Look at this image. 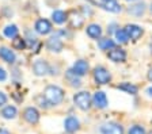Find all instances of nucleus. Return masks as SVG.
<instances>
[{
  "label": "nucleus",
  "instance_id": "1",
  "mask_svg": "<svg viewBox=\"0 0 152 134\" xmlns=\"http://www.w3.org/2000/svg\"><path fill=\"white\" fill-rule=\"evenodd\" d=\"M44 98L49 104L57 106L64 100V91L57 85H48L44 91Z\"/></svg>",
  "mask_w": 152,
  "mask_h": 134
},
{
  "label": "nucleus",
  "instance_id": "2",
  "mask_svg": "<svg viewBox=\"0 0 152 134\" xmlns=\"http://www.w3.org/2000/svg\"><path fill=\"white\" fill-rule=\"evenodd\" d=\"M73 102H75V104L77 106L80 110L86 111V110H88L90 106H91V96H90L88 92L82 91V92L76 93V95L73 96Z\"/></svg>",
  "mask_w": 152,
  "mask_h": 134
},
{
  "label": "nucleus",
  "instance_id": "3",
  "mask_svg": "<svg viewBox=\"0 0 152 134\" xmlns=\"http://www.w3.org/2000/svg\"><path fill=\"white\" fill-rule=\"evenodd\" d=\"M94 79L98 84H107L110 81L111 76L109 73V70L104 69L103 67H96L94 69Z\"/></svg>",
  "mask_w": 152,
  "mask_h": 134
},
{
  "label": "nucleus",
  "instance_id": "4",
  "mask_svg": "<svg viewBox=\"0 0 152 134\" xmlns=\"http://www.w3.org/2000/svg\"><path fill=\"white\" fill-rule=\"evenodd\" d=\"M101 133L102 134H124V129L121 125L109 122V123H104L101 127Z\"/></svg>",
  "mask_w": 152,
  "mask_h": 134
},
{
  "label": "nucleus",
  "instance_id": "5",
  "mask_svg": "<svg viewBox=\"0 0 152 134\" xmlns=\"http://www.w3.org/2000/svg\"><path fill=\"white\" fill-rule=\"evenodd\" d=\"M23 118H25L28 123L35 125L39 121V112H38L37 109H34V107H27V109L23 111Z\"/></svg>",
  "mask_w": 152,
  "mask_h": 134
},
{
  "label": "nucleus",
  "instance_id": "6",
  "mask_svg": "<svg viewBox=\"0 0 152 134\" xmlns=\"http://www.w3.org/2000/svg\"><path fill=\"white\" fill-rule=\"evenodd\" d=\"M35 31L41 35H46L52 31V25L48 19H38L35 22Z\"/></svg>",
  "mask_w": 152,
  "mask_h": 134
},
{
  "label": "nucleus",
  "instance_id": "7",
  "mask_svg": "<svg viewBox=\"0 0 152 134\" xmlns=\"http://www.w3.org/2000/svg\"><path fill=\"white\" fill-rule=\"evenodd\" d=\"M71 72H72L75 76H84V75L88 72V64H87L84 60L76 61L75 64H73Z\"/></svg>",
  "mask_w": 152,
  "mask_h": 134
},
{
  "label": "nucleus",
  "instance_id": "8",
  "mask_svg": "<svg viewBox=\"0 0 152 134\" xmlns=\"http://www.w3.org/2000/svg\"><path fill=\"white\" fill-rule=\"evenodd\" d=\"M33 70H34V73L37 76H45L49 72V65L44 60H37L33 65Z\"/></svg>",
  "mask_w": 152,
  "mask_h": 134
},
{
  "label": "nucleus",
  "instance_id": "9",
  "mask_svg": "<svg viewBox=\"0 0 152 134\" xmlns=\"http://www.w3.org/2000/svg\"><path fill=\"white\" fill-rule=\"evenodd\" d=\"M125 31H126L128 37H129L130 39H133V41H137L142 35V29L136 25H128L126 27H125Z\"/></svg>",
  "mask_w": 152,
  "mask_h": 134
},
{
  "label": "nucleus",
  "instance_id": "10",
  "mask_svg": "<svg viewBox=\"0 0 152 134\" xmlns=\"http://www.w3.org/2000/svg\"><path fill=\"white\" fill-rule=\"evenodd\" d=\"M46 46L50 51H56V53H58V51L63 50V41H61L57 35H53L52 38L48 39Z\"/></svg>",
  "mask_w": 152,
  "mask_h": 134
},
{
  "label": "nucleus",
  "instance_id": "11",
  "mask_svg": "<svg viewBox=\"0 0 152 134\" xmlns=\"http://www.w3.org/2000/svg\"><path fill=\"white\" fill-rule=\"evenodd\" d=\"M109 58H110L111 61H114V62H124L125 61V58H126V53H125V50H122V49H111L110 51H109Z\"/></svg>",
  "mask_w": 152,
  "mask_h": 134
},
{
  "label": "nucleus",
  "instance_id": "12",
  "mask_svg": "<svg viewBox=\"0 0 152 134\" xmlns=\"http://www.w3.org/2000/svg\"><path fill=\"white\" fill-rule=\"evenodd\" d=\"M92 102H94L95 107H98V109H104V107L107 106V98H106V93L102 92V91L95 92L94 98H92Z\"/></svg>",
  "mask_w": 152,
  "mask_h": 134
},
{
  "label": "nucleus",
  "instance_id": "13",
  "mask_svg": "<svg viewBox=\"0 0 152 134\" xmlns=\"http://www.w3.org/2000/svg\"><path fill=\"white\" fill-rule=\"evenodd\" d=\"M0 58H3V61H6L8 64H14L16 57H15V53L10 48L1 46V48H0Z\"/></svg>",
  "mask_w": 152,
  "mask_h": 134
},
{
  "label": "nucleus",
  "instance_id": "14",
  "mask_svg": "<svg viewBox=\"0 0 152 134\" xmlns=\"http://www.w3.org/2000/svg\"><path fill=\"white\" fill-rule=\"evenodd\" d=\"M102 6L104 10H107L109 12L117 14L121 11V6L117 3V0H102Z\"/></svg>",
  "mask_w": 152,
  "mask_h": 134
},
{
  "label": "nucleus",
  "instance_id": "15",
  "mask_svg": "<svg viewBox=\"0 0 152 134\" xmlns=\"http://www.w3.org/2000/svg\"><path fill=\"white\" fill-rule=\"evenodd\" d=\"M64 127H65V131L68 133H73L79 129V121L75 118V117H68L64 122Z\"/></svg>",
  "mask_w": 152,
  "mask_h": 134
},
{
  "label": "nucleus",
  "instance_id": "16",
  "mask_svg": "<svg viewBox=\"0 0 152 134\" xmlns=\"http://www.w3.org/2000/svg\"><path fill=\"white\" fill-rule=\"evenodd\" d=\"M87 35L92 39H98L102 35V29L99 25H90L87 27Z\"/></svg>",
  "mask_w": 152,
  "mask_h": 134
},
{
  "label": "nucleus",
  "instance_id": "17",
  "mask_svg": "<svg viewBox=\"0 0 152 134\" xmlns=\"http://www.w3.org/2000/svg\"><path fill=\"white\" fill-rule=\"evenodd\" d=\"M16 114H18V111H16L14 106H7L6 109L1 111V117L4 119H14L16 117Z\"/></svg>",
  "mask_w": 152,
  "mask_h": 134
},
{
  "label": "nucleus",
  "instance_id": "18",
  "mask_svg": "<svg viewBox=\"0 0 152 134\" xmlns=\"http://www.w3.org/2000/svg\"><path fill=\"white\" fill-rule=\"evenodd\" d=\"M3 33L7 38L14 39L15 37H18V27L15 25H8V26H6V29L3 30Z\"/></svg>",
  "mask_w": 152,
  "mask_h": 134
},
{
  "label": "nucleus",
  "instance_id": "19",
  "mask_svg": "<svg viewBox=\"0 0 152 134\" xmlns=\"http://www.w3.org/2000/svg\"><path fill=\"white\" fill-rule=\"evenodd\" d=\"M52 18H53V22L57 23V25H63L64 22L66 20V14L64 12V11H54L53 14H52Z\"/></svg>",
  "mask_w": 152,
  "mask_h": 134
},
{
  "label": "nucleus",
  "instance_id": "20",
  "mask_svg": "<svg viewBox=\"0 0 152 134\" xmlns=\"http://www.w3.org/2000/svg\"><path fill=\"white\" fill-rule=\"evenodd\" d=\"M118 88L125 91V92H128V93H130V95H136L137 93V87L130 84V83H122L118 85Z\"/></svg>",
  "mask_w": 152,
  "mask_h": 134
},
{
  "label": "nucleus",
  "instance_id": "21",
  "mask_svg": "<svg viewBox=\"0 0 152 134\" xmlns=\"http://www.w3.org/2000/svg\"><path fill=\"white\" fill-rule=\"evenodd\" d=\"M98 45H99V48H101L102 50H109V49L114 48V42H113V39H110V38L101 39Z\"/></svg>",
  "mask_w": 152,
  "mask_h": 134
},
{
  "label": "nucleus",
  "instance_id": "22",
  "mask_svg": "<svg viewBox=\"0 0 152 134\" xmlns=\"http://www.w3.org/2000/svg\"><path fill=\"white\" fill-rule=\"evenodd\" d=\"M115 37H117V41L121 42V43H126L128 39H129V37H128L125 30H117V31H115Z\"/></svg>",
  "mask_w": 152,
  "mask_h": 134
},
{
  "label": "nucleus",
  "instance_id": "23",
  "mask_svg": "<svg viewBox=\"0 0 152 134\" xmlns=\"http://www.w3.org/2000/svg\"><path fill=\"white\" fill-rule=\"evenodd\" d=\"M12 46H14V49H18V50H22V49L26 46V43H25V39H22V38H18V37H15V39H14V42H12Z\"/></svg>",
  "mask_w": 152,
  "mask_h": 134
},
{
  "label": "nucleus",
  "instance_id": "24",
  "mask_svg": "<svg viewBox=\"0 0 152 134\" xmlns=\"http://www.w3.org/2000/svg\"><path fill=\"white\" fill-rule=\"evenodd\" d=\"M129 134H145V130L139 125H134V126H132L129 129Z\"/></svg>",
  "mask_w": 152,
  "mask_h": 134
},
{
  "label": "nucleus",
  "instance_id": "25",
  "mask_svg": "<svg viewBox=\"0 0 152 134\" xmlns=\"http://www.w3.org/2000/svg\"><path fill=\"white\" fill-rule=\"evenodd\" d=\"M6 102H7V96H6V93H4V92H0V106L6 104Z\"/></svg>",
  "mask_w": 152,
  "mask_h": 134
},
{
  "label": "nucleus",
  "instance_id": "26",
  "mask_svg": "<svg viewBox=\"0 0 152 134\" xmlns=\"http://www.w3.org/2000/svg\"><path fill=\"white\" fill-rule=\"evenodd\" d=\"M6 79H7V73H6V70L0 68V81H4Z\"/></svg>",
  "mask_w": 152,
  "mask_h": 134
},
{
  "label": "nucleus",
  "instance_id": "27",
  "mask_svg": "<svg viewBox=\"0 0 152 134\" xmlns=\"http://www.w3.org/2000/svg\"><path fill=\"white\" fill-rule=\"evenodd\" d=\"M0 134H11L8 130H6V129H0Z\"/></svg>",
  "mask_w": 152,
  "mask_h": 134
},
{
  "label": "nucleus",
  "instance_id": "28",
  "mask_svg": "<svg viewBox=\"0 0 152 134\" xmlns=\"http://www.w3.org/2000/svg\"><path fill=\"white\" fill-rule=\"evenodd\" d=\"M147 93H148V95H149V96H151V98H152V87H149V88L147 89Z\"/></svg>",
  "mask_w": 152,
  "mask_h": 134
},
{
  "label": "nucleus",
  "instance_id": "29",
  "mask_svg": "<svg viewBox=\"0 0 152 134\" xmlns=\"http://www.w3.org/2000/svg\"><path fill=\"white\" fill-rule=\"evenodd\" d=\"M148 79H149V80H151V81H152V69H151V70H149V72H148Z\"/></svg>",
  "mask_w": 152,
  "mask_h": 134
},
{
  "label": "nucleus",
  "instance_id": "30",
  "mask_svg": "<svg viewBox=\"0 0 152 134\" xmlns=\"http://www.w3.org/2000/svg\"><path fill=\"white\" fill-rule=\"evenodd\" d=\"M151 12H152V6H151Z\"/></svg>",
  "mask_w": 152,
  "mask_h": 134
},
{
  "label": "nucleus",
  "instance_id": "31",
  "mask_svg": "<svg viewBox=\"0 0 152 134\" xmlns=\"http://www.w3.org/2000/svg\"><path fill=\"white\" fill-rule=\"evenodd\" d=\"M128 1H129V0H128ZM130 1H133V0H130Z\"/></svg>",
  "mask_w": 152,
  "mask_h": 134
}]
</instances>
